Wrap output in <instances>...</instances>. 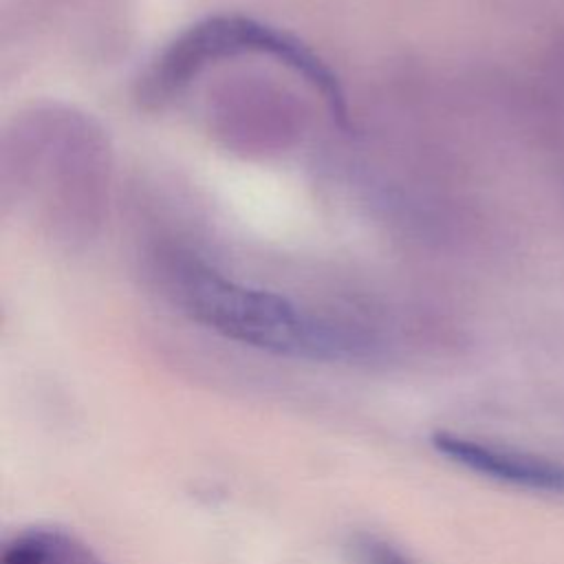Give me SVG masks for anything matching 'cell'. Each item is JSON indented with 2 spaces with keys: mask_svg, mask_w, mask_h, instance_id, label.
<instances>
[{
  "mask_svg": "<svg viewBox=\"0 0 564 564\" xmlns=\"http://www.w3.org/2000/svg\"><path fill=\"white\" fill-rule=\"evenodd\" d=\"M0 564H108L86 540L77 533L35 524L15 531L4 540Z\"/></svg>",
  "mask_w": 564,
  "mask_h": 564,
  "instance_id": "cell-4",
  "label": "cell"
},
{
  "mask_svg": "<svg viewBox=\"0 0 564 564\" xmlns=\"http://www.w3.org/2000/svg\"><path fill=\"white\" fill-rule=\"evenodd\" d=\"M348 551L355 564H414L397 544L368 531L352 533L348 540Z\"/></svg>",
  "mask_w": 564,
  "mask_h": 564,
  "instance_id": "cell-5",
  "label": "cell"
},
{
  "mask_svg": "<svg viewBox=\"0 0 564 564\" xmlns=\"http://www.w3.org/2000/svg\"><path fill=\"white\" fill-rule=\"evenodd\" d=\"M247 55L275 59L302 75L322 95L333 117L346 123V95L326 62L289 31L238 13L209 15L181 31L139 77L137 99L145 108H161L205 68Z\"/></svg>",
  "mask_w": 564,
  "mask_h": 564,
  "instance_id": "cell-2",
  "label": "cell"
},
{
  "mask_svg": "<svg viewBox=\"0 0 564 564\" xmlns=\"http://www.w3.org/2000/svg\"><path fill=\"white\" fill-rule=\"evenodd\" d=\"M430 443L436 454L482 478L529 491L564 494V460L449 430H436Z\"/></svg>",
  "mask_w": 564,
  "mask_h": 564,
  "instance_id": "cell-3",
  "label": "cell"
},
{
  "mask_svg": "<svg viewBox=\"0 0 564 564\" xmlns=\"http://www.w3.org/2000/svg\"><path fill=\"white\" fill-rule=\"evenodd\" d=\"M152 275L161 295L187 319L262 352L352 364L372 359L381 350L372 330L234 280L189 251H161Z\"/></svg>",
  "mask_w": 564,
  "mask_h": 564,
  "instance_id": "cell-1",
  "label": "cell"
}]
</instances>
